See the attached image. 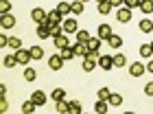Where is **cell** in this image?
Wrapping results in <instances>:
<instances>
[{"mask_svg": "<svg viewBox=\"0 0 153 114\" xmlns=\"http://www.w3.org/2000/svg\"><path fill=\"white\" fill-rule=\"evenodd\" d=\"M31 20H35L37 24H46V20H48V13L42 9V7H35V9L31 11Z\"/></svg>", "mask_w": 153, "mask_h": 114, "instance_id": "6da1fadb", "label": "cell"}, {"mask_svg": "<svg viewBox=\"0 0 153 114\" xmlns=\"http://www.w3.org/2000/svg\"><path fill=\"white\" fill-rule=\"evenodd\" d=\"M140 11L144 13V16H151L153 13V0H142L140 2Z\"/></svg>", "mask_w": 153, "mask_h": 114, "instance_id": "7402d4cb", "label": "cell"}, {"mask_svg": "<svg viewBox=\"0 0 153 114\" xmlns=\"http://www.w3.org/2000/svg\"><path fill=\"white\" fill-rule=\"evenodd\" d=\"M92 38L88 31H76V42H81V44H88V40Z\"/></svg>", "mask_w": 153, "mask_h": 114, "instance_id": "f546056e", "label": "cell"}, {"mask_svg": "<svg viewBox=\"0 0 153 114\" xmlns=\"http://www.w3.org/2000/svg\"><path fill=\"white\" fill-rule=\"evenodd\" d=\"M109 4H112V7H118V9H120V7L125 4V0H109Z\"/></svg>", "mask_w": 153, "mask_h": 114, "instance_id": "ee69618b", "label": "cell"}, {"mask_svg": "<svg viewBox=\"0 0 153 114\" xmlns=\"http://www.w3.org/2000/svg\"><path fill=\"white\" fill-rule=\"evenodd\" d=\"M35 110H37V103L33 101V99H29V101L22 103V114H33Z\"/></svg>", "mask_w": 153, "mask_h": 114, "instance_id": "2e32d148", "label": "cell"}, {"mask_svg": "<svg viewBox=\"0 0 153 114\" xmlns=\"http://www.w3.org/2000/svg\"><path fill=\"white\" fill-rule=\"evenodd\" d=\"M0 24H2V28H13V26H16V16H13V13L0 16Z\"/></svg>", "mask_w": 153, "mask_h": 114, "instance_id": "ba28073f", "label": "cell"}, {"mask_svg": "<svg viewBox=\"0 0 153 114\" xmlns=\"http://www.w3.org/2000/svg\"><path fill=\"white\" fill-rule=\"evenodd\" d=\"M99 66H101V70H112L114 68V57L112 55H99Z\"/></svg>", "mask_w": 153, "mask_h": 114, "instance_id": "277c9868", "label": "cell"}, {"mask_svg": "<svg viewBox=\"0 0 153 114\" xmlns=\"http://www.w3.org/2000/svg\"><path fill=\"white\" fill-rule=\"evenodd\" d=\"M4 46H9V38H7V35H0V48H4Z\"/></svg>", "mask_w": 153, "mask_h": 114, "instance_id": "b9f144b4", "label": "cell"}, {"mask_svg": "<svg viewBox=\"0 0 153 114\" xmlns=\"http://www.w3.org/2000/svg\"><path fill=\"white\" fill-rule=\"evenodd\" d=\"M61 26H64V33H76V31H79L74 18H66L64 22H61Z\"/></svg>", "mask_w": 153, "mask_h": 114, "instance_id": "8992f818", "label": "cell"}, {"mask_svg": "<svg viewBox=\"0 0 153 114\" xmlns=\"http://www.w3.org/2000/svg\"><path fill=\"white\" fill-rule=\"evenodd\" d=\"M72 51H74V55H76V57H81V59L90 55V48H88V44H81V42H76V44L72 46Z\"/></svg>", "mask_w": 153, "mask_h": 114, "instance_id": "9c48e42d", "label": "cell"}, {"mask_svg": "<svg viewBox=\"0 0 153 114\" xmlns=\"http://www.w3.org/2000/svg\"><path fill=\"white\" fill-rule=\"evenodd\" d=\"M151 48H153V42H151Z\"/></svg>", "mask_w": 153, "mask_h": 114, "instance_id": "c3c4849f", "label": "cell"}, {"mask_svg": "<svg viewBox=\"0 0 153 114\" xmlns=\"http://www.w3.org/2000/svg\"><path fill=\"white\" fill-rule=\"evenodd\" d=\"M109 110V101H103V99H99V101H96V105H94V112L96 114H105Z\"/></svg>", "mask_w": 153, "mask_h": 114, "instance_id": "d6986e66", "label": "cell"}, {"mask_svg": "<svg viewBox=\"0 0 153 114\" xmlns=\"http://www.w3.org/2000/svg\"><path fill=\"white\" fill-rule=\"evenodd\" d=\"M35 77H37V73H35L33 68H26V70H24V79H26V81H35Z\"/></svg>", "mask_w": 153, "mask_h": 114, "instance_id": "8d00e7d4", "label": "cell"}, {"mask_svg": "<svg viewBox=\"0 0 153 114\" xmlns=\"http://www.w3.org/2000/svg\"><path fill=\"white\" fill-rule=\"evenodd\" d=\"M0 110H2V112H7V110H9V103H7V99H4V97L0 99Z\"/></svg>", "mask_w": 153, "mask_h": 114, "instance_id": "7bdbcfd3", "label": "cell"}, {"mask_svg": "<svg viewBox=\"0 0 153 114\" xmlns=\"http://www.w3.org/2000/svg\"><path fill=\"white\" fill-rule=\"evenodd\" d=\"M31 99H33V101H35L37 105H46V101H48V97H46L42 90H35V92L31 94Z\"/></svg>", "mask_w": 153, "mask_h": 114, "instance_id": "9a60e30c", "label": "cell"}, {"mask_svg": "<svg viewBox=\"0 0 153 114\" xmlns=\"http://www.w3.org/2000/svg\"><path fill=\"white\" fill-rule=\"evenodd\" d=\"M129 20H131V9H127V7H120V9H118V22L127 24Z\"/></svg>", "mask_w": 153, "mask_h": 114, "instance_id": "7c38bea8", "label": "cell"}, {"mask_svg": "<svg viewBox=\"0 0 153 114\" xmlns=\"http://www.w3.org/2000/svg\"><path fill=\"white\" fill-rule=\"evenodd\" d=\"M9 46H11V51H18V48H22V40L20 38H9Z\"/></svg>", "mask_w": 153, "mask_h": 114, "instance_id": "d6a6232c", "label": "cell"}, {"mask_svg": "<svg viewBox=\"0 0 153 114\" xmlns=\"http://www.w3.org/2000/svg\"><path fill=\"white\" fill-rule=\"evenodd\" d=\"M48 66H51V70H61V68H64V57H61L59 53L51 55V57H48Z\"/></svg>", "mask_w": 153, "mask_h": 114, "instance_id": "3957f363", "label": "cell"}, {"mask_svg": "<svg viewBox=\"0 0 153 114\" xmlns=\"http://www.w3.org/2000/svg\"><path fill=\"white\" fill-rule=\"evenodd\" d=\"M48 31H51V38H59V35H64V26L61 24H46Z\"/></svg>", "mask_w": 153, "mask_h": 114, "instance_id": "44dd1931", "label": "cell"}, {"mask_svg": "<svg viewBox=\"0 0 153 114\" xmlns=\"http://www.w3.org/2000/svg\"><path fill=\"white\" fill-rule=\"evenodd\" d=\"M70 13H74V16H81L83 13V2L81 0H74V2L70 4Z\"/></svg>", "mask_w": 153, "mask_h": 114, "instance_id": "484cf974", "label": "cell"}, {"mask_svg": "<svg viewBox=\"0 0 153 114\" xmlns=\"http://www.w3.org/2000/svg\"><path fill=\"white\" fill-rule=\"evenodd\" d=\"M59 55H61V57H64V62H70V59H72V57H76V55H74V51H72V48H70V46H68V48H64V51H61Z\"/></svg>", "mask_w": 153, "mask_h": 114, "instance_id": "4dcf8cb0", "label": "cell"}, {"mask_svg": "<svg viewBox=\"0 0 153 114\" xmlns=\"http://www.w3.org/2000/svg\"><path fill=\"white\" fill-rule=\"evenodd\" d=\"M2 64H4V68H13V66H18V57H16V53H11V55H7Z\"/></svg>", "mask_w": 153, "mask_h": 114, "instance_id": "cb8c5ba5", "label": "cell"}, {"mask_svg": "<svg viewBox=\"0 0 153 114\" xmlns=\"http://www.w3.org/2000/svg\"><path fill=\"white\" fill-rule=\"evenodd\" d=\"M55 46H57L59 51H64V48H68V46H70V42H68V33L59 35V38H55Z\"/></svg>", "mask_w": 153, "mask_h": 114, "instance_id": "5bb4252c", "label": "cell"}, {"mask_svg": "<svg viewBox=\"0 0 153 114\" xmlns=\"http://www.w3.org/2000/svg\"><path fill=\"white\" fill-rule=\"evenodd\" d=\"M144 94H147V97H153V81H149L147 86H144Z\"/></svg>", "mask_w": 153, "mask_h": 114, "instance_id": "60d3db41", "label": "cell"}, {"mask_svg": "<svg viewBox=\"0 0 153 114\" xmlns=\"http://www.w3.org/2000/svg\"><path fill=\"white\" fill-rule=\"evenodd\" d=\"M138 26H140L142 33H153V20H151V18H142Z\"/></svg>", "mask_w": 153, "mask_h": 114, "instance_id": "4fadbf2b", "label": "cell"}, {"mask_svg": "<svg viewBox=\"0 0 153 114\" xmlns=\"http://www.w3.org/2000/svg\"><path fill=\"white\" fill-rule=\"evenodd\" d=\"M51 99H53L55 103H57V101H64V99H66V90H64V88H55V90L51 92Z\"/></svg>", "mask_w": 153, "mask_h": 114, "instance_id": "ffe728a7", "label": "cell"}, {"mask_svg": "<svg viewBox=\"0 0 153 114\" xmlns=\"http://www.w3.org/2000/svg\"><path fill=\"white\" fill-rule=\"evenodd\" d=\"M16 57H18V64H22V66H26L33 57H31V51H24V48H18L16 51Z\"/></svg>", "mask_w": 153, "mask_h": 114, "instance_id": "5b68a950", "label": "cell"}, {"mask_svg": "<svg viewBox=\"0 0 153 114\" xmlns=\"http://www.w3.org/2000/svg\"><path fill=\"white\" fill-rule=\"evenodd\" d=\"M88 48H90V55H99V51H101V38H90L88 40Z\"/></svg>", "mask_w": 153, "mask_h": 114, "instance_id": "30bf717a", "label": "cell"}, {"mask_svg": "<svg viewBox=\"0 0 153 114\" xmlns=\"http://www.w3.org/2000/svg\"><path fill=\"white\" fill-rule=\"evenodd\" d=\"M11 11V0H0V13H9Z\"/></svg>", "mask_w": 153, "mask_h": 114, "instance_id": "e575fe53", "label": "cell"}, {"mask_svg": "<svg viewBox=\"0 0 153 114\" xmlns=\"http://www.w3.org/2000/svg\"><path fill=\"white\" fill-rule=\"evenodd\" d=\"M109 105H123V97L120 94H109Z\"/></svg>", "mask_w": 153, "mask_h": 114, "instance_id": "d590c367", "label": "cell"}, {"mask_svg": "<svg viewBox=\"0 0 153 114\" xmlns=\"http://www.w3.org/2000/svg\"><path fill=\"white\" fill-rule=\"evenodd\" d=\"M57 112L59 114H68L70 112V101H66V99L64 101H57Z\"/></svg>", "mask_w": 153, "mask_h": 114, "instance_id": "4316f807", "label": "cell"}, {"mask_svg": "<svg viewBox=\"0 0 153 114\" xmlns=\"http://www.w3.org/2000/svg\"><path fill=\"white\" fill-rule=\"evenodd\" d=\"M140 2L142 0H125V7L127 9H140Z\"/></svg>", "mask_w": 153, "mask_h": 114, "instance_id": "74e56055", "label": "cell"}, {"mask_svg": "<svg viewBox=\"0 0 153 114\" xmlns=\"http://www.w3.org/2000/svg\"><path fill=\"white\" fill-rule=\"evenodd\" d=\"M107 44L112 46V48H120V46H123V38L112 33V35H109V40H107Z\"/></svg>", "mask_w": 153, "mask_h": 114, "instance_id": "603a6c76", "label": "cell"}, {"mask_svg": "<svg viewBox=\"0 0 153 114\" xmlns=\"http://www.w3.org/2000/svg\"><path fill=\"white\" fill-rule=\"evenodd\" d=\"M112 57H114V66H116V68H123L125 64H127V57H125L123 53H116V55H112Z\"/></svg>", "mask_w": 153, "mask_h": 114, "instance_id": "d4e9b609", "label": "cell"}, {"mask_svg": "<svg viewBox=\"0 0 153 114\" xmlns=\"http://www.w3.org/2000/svg\"><path fill=\"white\" fill-rule=\"evenodd\" d=\"M96 64H99V55H88V57H83V70H85V73H92V70L96 68Z\"/></svg>", "mask_w": 153, "mask_h": 114, "instance_id": "7a4b0ae2", "label": "cell"}, {"mask_svg": "<svg viewBox=\"0 0 153 114\" xmlns=\"http://www.w3.org/2000/svg\"><path fill=\"white\" fill-rule=\"evenodd\" d=\"M31 57L33 59H42V57H44V48L42 46H31Z\"/></svg>", "mask_w": 153, "mask_h": 114, "instance_id": "f1b7e54d", "label": "cell"}, {"mask_svg": "<svg viewBox=\"0 0 153 114\" xmlns=\"http://www.w3.org/2000/svg\"><path fill=\"white\" fill-rule=\"evenodd\" d=\"M147 73H151V75H153V59L147 64Z\"/></svg>", "mask_w": 153, "mask_h": 114, "instance_id": "f6af8a7d", "label": "cell"}, {"mask_svg": "<svg viewBox=\"0 0 153 114\" xmlns=\"http://www.w3.org/2000/svg\"><path fill=\"white\" fill-rule=\"evenodd\" d=\"M64 22V16L55 9V11H48V20H46V24H61Z\"/></svg>", "mask_w": 153, "mask_h": 114, "instance_id": "8fae6325", "label": "cell"}, {"mask_svg": "<svg viewBox=\"0 0 153 114\" xmlns=\"http://www.w3.org/2000/svg\"><path fill=\"white\" fill-rule=\"evenodd\" d=\"M35 35H37L39 40H48V38H51V31H48V26H46V24H37Z\"/></svg>", "mask_w": 153, "mask_h": 114, "instance_id": "ac0fdd59", "label": "cell"}, {"mask_svg": "<svg viewBox=\"0 0 153 114\" xmlns=\"http://www.w3.org/2000/svg\"><path fill=\"white\" fill-rule=\"evenodd\" d=\"M96 94H99V99H103V101H107L112 92H109V88H99V92H96Z\"/></svg>", "mask_w": 153, "mask_h": 114, "instance_id": "ab89813d", "label": "cell"}, {"mask_svg": "<svg viewBox=\"0 0 153 114\" xmlns=\"http://www.w3.org/2000/svg\"><path fill=\"white\" fill-rule=\"evenodd\" d=\"M70 112H72V114H81V112H83L81 103H79V101H70Z\"/></svg>", "mask_w": 153, "mask_h": 114, "instance_id": "f35d334b", "label": "cell"}, {"mask_svg": "<svg viewBox=\"0 0 153 114\" xmlns=\"http://www.w3.org/2000/svg\"><path fill=\"white\" fill-rule=\"evenodd\" d=\"M81 2H85V0H81Z\"/></svg>", "mask_w": 153, "mask_h": 114, "instance_id": "681fc988", "label": "cell"}, {"mask_svg": "<svg viewBox=\"0 0 153 114\" xmlns=\"http://www.w3.org/2000/svg\"><path fill=\"white\" fill-rule=\"evenodd\" d=\"M96 2H105V0H96Z\"/></svg>", "mask_w": 153, "mask_h": 114, "instance_id": "7dc6e473", "label": "cell"}, {"mask_svg": "<svg viewBox=\"0 0 153 114\" xmlns=\"http://www.w3.org/2000/svg\"><path fill=\"white\" fill-rule=\"evenodd\" d=\"M144 73H147V66H142V64H138V62H134L129 66V75L131 77H142Z\"/></svg>", "mask_w": 153, "mask_h": 114, "instance_id": "52a82bcc", "label": "cell"}, {"mask_svg": "<svg viewBox=\"0 0 153 114\" xmlns=\"http://www.w3.org/2000/svg\"><path fill=\"white\" fill-rule=\"evenodd\" d=\"M57 11H59L61 16L66 18L68 13H70V4H68V2H59V4H57Z\"/></svg>", "mask_w": 153, "mask_h": 114, "instance_id": "1f68e13d", "label": "cell"}, {"mask_svg": "<svg viewBox=\"0 0 153 114\" xmlns=\"http://www.w3.org/2000/svg\"><path fill=\"white\" fill-rule=\"evenodd\" d=\"M0 94H2V97L7 94V86H4V83H0Z\"/></svg>", "mask_w": 153, "mask_h": 114, "instance_id": "bcb514c9", "label": "cell"}, {"mask_svg": "<svg viewBox=\"0 0 153 114\" xmlns=\"http://www.w3.org/2000/svg\"><path fill=\"white\" fill-rule=\"evenodd\" d=\"M140 55H142V57H153V48H151V44H142V46H140Z\"/></svg>", "mask_w": 153, "mask_h": 114, "instance_id": "836d02e7", "label": "cell"}, {"mask_svg": "<svg viewBox=\"0 0 153 114\" xmlns=\"http://www.w3.org/2000/svg\"><path fill=\"white\" fill-rule=\"evenodd\" d=\"M109 35H112V26L109 24H99V38L101 40H109Z\"/></svg>", "mask_w": 153, "mask_h": 114, "instance_id": "e0dca14e", "label": "cell"}, {"mask_svg": "<svg viewBox=\"0 0 153 114\" xmlns=\"http://www.w3.org/2000/svg\"><path fill=\"white\" fill-rule=\"evenodd\" d=\"M112 9H114V7L109 4V0H105V2H99V13H101V16H107Z\"/></svg>", "mask_w": 153, "mask_h": 114, "instance_id": "83f0119b", "label": "cell"}]
</instances>
